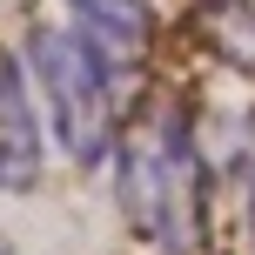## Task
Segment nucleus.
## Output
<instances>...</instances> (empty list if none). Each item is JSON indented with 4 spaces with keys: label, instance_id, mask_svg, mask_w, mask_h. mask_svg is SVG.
<instances>
[{
    "label": "nucleus",
    "instance_id": "nucleus-2",
    "mask_svg": "<svg viewBox=\"0 0 255 255\" xmlns=\"http://www.w3.org/2000/svg\"><path fill=\"white\" fill-rule=\"evenodd\" d=\"M27 74L54 121V141L67 161L94 168L121 141V74L74 34V27H34L27 34Z\"/></svg>",
    "mask_w": 255,
    "mask_h": 255
},
{
    "label": "nucleus",
    "instance_id": "nucleus-1",
    "mask_svg": "<svg viewBox=\"0 0 255 255\" xmlns=\"http://www.w3.org/2000/svg\"><path fill=\"white\" fill-rule=\"evenodd\" d=\"M115 202L121 222L161 255L202 249V208H208V161L181 108L154 101L134 121H121L115 141Z\"/></svg>",
    "mask_w": 255,
    "mask_h": 255
},
{
    "label": "nucleus",
    "instance_id": "nucleus-4",
    "mask_svg": "<svg viewBox=\"0 0 255 255\" xmlns=\"http://www.w3.org/2000/svg\"><path fill=\"white\" fill-rule=\"evenodd\" d=\"M67 27L115 74H134L148 61V40H154V0H67Z\"/></svg>",
    "mask_w": 255,
    "mask_h": 255
},
{
    "label": "nucleus",
    "instance_id": "nucleus-6",
    "mask_svg": "<svg viewBox=\"0 0 255 255\" xmlns=\"http://www.w3.org/2000/svg\"><path fill=\"white\" fill-rule=\"evenodd\" d=\"M249 242H255V188H249Z\"/></svg>",
    "mask_w": 255,
    "mask_h": 255
},
{
    "label": "nucleus",
    "instance_id": "nucleus-5",
    "mask_svg": "<svg viewBox=\"0 0 255 255\" xmlns=\"http://www.w3.org/2000/svg\"><path fill=\"white\" fill-rule=\"evenodd\" d=\"M202 27L229 67L255 74V0H202Z\"/></svg>",
    "mask_w": 255,
    "mask_h": 255
},
{
    "label": "nucleus",
    "instance_id": "nucleus-7",
    "mask_svg": "<svg viewBox=\"0 0 255 255\" xmlns=\"http://www.w3.org/2000/svg\"><path fill=\"white\" fill-rule=\"evenodd\" d=\"M0 255H7V249H0Z\"/></svg>",
    "mask_w": 255,
    "mask_h": 255
},
{
    "label": "nucleus",
    "instance_id": "nucleus-3",
    "mask_svg": "<svg viewBox=\"0 0 255 255\" xmlns=\"http://www.w3.org/2000/svg\"><path fill=\"white\" fill-rule=\"evenodd\" d=\"M40 168H47V134L34 108V74L0 47V195L40 188Z\"/></svg>",
    "mask_w": 255,
    "mask_h": 255
}]
</instances>
